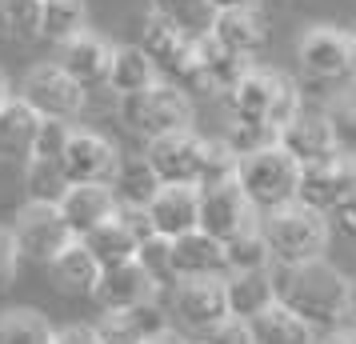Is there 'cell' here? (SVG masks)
Masks as SVG:
<instances>
[{
  "instance_id": "cell-22",
  "label": "cell",
  "mask_w": 356,
  "mask_h": 344,
  "mask_svg": "<svg viewBox=\"0 0 356 344\" xmlns=\"http://www.w3.org/2000/svg\"><path fill=\"white\" fill-rule=\"evenodd\" d=\"M40 132V116L24 108L20 100H8L0 108V161L4 164H29Z\"/></svg>"
},
{
  "instance_id": "cell-34",
  "label": "cell",
  "mask_w": 356,
  "mask_h": 344,
  "mask_svg": "<svg viewBox=\"0 0 356 344\" xmlns=\"http://www.w3.org/2000/svg\"><path fill=\"white\" fill-rule=\"evenodd\" d=\"M152 13L164 20H172L180 33H188L193 40L209 36V24L216 17L209 0H152Z\"/></svg>"
},
{
  "instance_id": "cell-46",
  "label": "cell",
  "mask_w": 356,
  "mask_h": 344,
  "mask_svg": "<svg viewBox=\"0 0 356 344\" xmlns=\"http://www.w3.org/2000/svg\"><path fill=\"white\" fill-rule=\"evenodd\" d=\"M321 344H356V328L340 325V328H332V332H324Z\"/></svg>"
},
{
  "instance_id": "cell-25",
  "label": "cell",
  "mask_w": 356,
  "mask_h": 344,
  "mask_svg": "<svg viewBox=\"0 0 356 344\" xmlns=\"http://www.w3.org/2000/svg\"><path fill=\"white\" fill-rule=\"evenodd\" d=\"M225 288H228V316H236V320H257L260 312H268L276 304L268 268L264 272H228Z\"/></svg>"
},
{
  "instance_id": "cell-23",
  "label": "cell",
  "mask_w": 356,
  "mask_h": 344,
  "mask_svg": "<svg viewBox=\"0 0 356 344\" xmlns=\"http://www.w3.org/2000/svg\"><path fill=\"white\" fill-rule=\"evenodd\" d=\"M209 36L225 52L252 60V52H260V44L268 40V28H264L260 13H216L209 24Z\"/></svg>"
},
{
  "instance_id": "cell-26",
  "label": "cell",
  "mask_w": 356,
  "mask_h": 344,
  "mask_svg": "<svg viewBox=\"0 0 356 344\" xmlns=\"http://www.w3.org/2000/svg\"><path fill=\"white\" fill-rule=\"evenodd\" d=\"M81 245L88 248V256L100 264V268H116V264H129L136 261V252H140V240H136V232L120 220V216H108L100 229H92L88 236H81Z\"/></svg>"
},
{
  "instance_id": "cell-35",
  "label": "cell",
  "mask_w": 356,
  "mask_h": 344,
  "mask_svg": "<svg viewBox=\"0 0 356 344\" xmlns=\"http://www.w3.org/2000/svg\"><path fill=\"white\" fill-rule=\"evenodd\" d=\"M236 152L225 145V136L204 140L200 145V172H196V188H216V184L236 181Z\"/></svg>"
},
{
  "instance_id": "cell-5",
  "label": "cell",
  "mask_w": 356,
  "mask_h": 344,
  "mask_svg": "<svg viewBox=\"0 0 356 344\" xmlns=\"http://www.w3.org/2000/svg\"><path fill=\"white\" fill-rule=\"evenodd\" d=\"M120 120H124V129L136 132V136L161 140V136L193 129V100L184 97L180 88H172L168 81H156L152 88H145V92L120 100Z\"/></svg>"
},
{
  "instance_id": "cell-32",
  "label": "cell",
  "mask_w": 356,
  "mask_h": 344,
  "mask_svg": "<svg viewBox=\"0 0 356 344\" xmlns=\"http://www.w3.org/2000/svg\"><path fill=\"white\" fill-rule=\"evenodd\" d=\"M24 188H29V204H60L72 184H68L60 161H29L24 164Z\"/></svg>"
},
{
  "instance_id": "cell-49",
  "label": "cell",
  "mask_w": 356,
  "mask_h": 344,
  "mask_svg": "<svg viewBox=\"0 0 356 344\" xmlns=\"http://www.w3.org/2000/svg\"><path fill=\"white\" fill-rule=\"evenodd\" d=\"M8 100H13V97H8V81H4V72H0V108H4Z\"/></svg>"
},
{
  "instance_id": "cell-15",
  "label": "cell",
  "mask_w": 356,
  "mask_h": 344,
  "mask_svg": "<svg viewBox=\"0 0 356 344\" xmlns=\"http://www.w3.org/2000/svg\"><path fill=\"white\" fill-rule=\"evenodd\" d=\"M196 220H200V188L196 184H164L156 200L148 204L152 236H164V240L196 232Z\"/></svg>"
},
{
  "instance_id": "cell-37",
  "label": "cell",
  "mask_w": 356,
  "mask_h": 344,
  "mask_svg": "<svg viewBox=\"0 0 356 344\" xmlns=\"http://www.w3.org/2000/svg\"><path fill=\"white\" fill-rule=\"evenodd\" d=\"M225 145L236 152V161L252 156V152H268L280 145V132L273 124H257V120H232L225 132Z\"/></svg>"
},
{
  "instance_id": "cell-12",
  "label": "cell",
  "mask_w": 356,
  "mask_h": 344,
  "mask_svg": "<svg viewBox=\"0 0 356 344\" xmlns=\"http://www.w3.org/2000/svg\"><path fill=\"white\" fill-rule=\"evenodd\" d=\"M252 224H257V213L244 200L236 181L216 184V188H200V220H196V232L212 236L216 245H228L236 232L252 229Z\"/></svg>"
},
{
  "instance_id": "cell-7",
  "label": "cell",
  "mask_w": 356,
  "mask_h": 344,
  "mask_svg": "<svg viewBox=\"0 0 356 344\" xmlns=\"http://www.w3.org/2000/svg\"><path fill=\"white\" fill-rule=\"evenodd\" d=\"M20 104L33 108L40 120H72L84 108V88L60 65H36L20 81Z\"/></svg>"
},
{
  "instance_id": "cell-28",
  "label": "cell",
  "mask_w": 356,
  "mask_h": 344,
  "mask_svg": "<svg viewBox=\"0 0 356 344\" xmlns=\"http://www.w3.org/2000/svg\"><path fill=\"white\" fill-rule=\"evenodd\" d=\"M156 81H161V76H156L152 60L140 52V44H120V49H113V68H108V81L104 84H108L120 100L145 92V88H152Z\"/></svg>"
},
{
  "instance_id": "cell-24",
  "label": "cell",
  "mask_w": 356,
  "mask_h": 344,
  "mask_svg": "<svg viewBox=\"0 0 356 344\" xmlns=\"http://www.w3.org/2000/svg\"><path fill=\"white\" fill-rule=\"evenodd\" d=\"M49 280H52V288L65 296H92L97 293V280H100V264L88 256V248L81 240H72L49 264Z\"/></svg>"
},
{
  "instance_id": "cell-3",
  "label": "cell",
  "mask_w": 356,
  "mask_h": 344,
  "mask_svg": "<svg viewBox=\"0 0 356 344\" xmlns=\"http://www.w3.org/2000/svg\"><path fill=\"white\" fill-rule=\"evenodd\" d=\"M264 245L273 252V264H308L321 261L328 248V216L305 208L300 200H292L284 208L264 216Z\"/></svg>"
},
{
  "instance_id": "cell-18",
  "label": "cell",
  "mask_w": 356,
  "mask_h": 344,
  "mask_svg": "<svg viewBox=\"0 0 356 344\" xmlns=\"http://www.w3.org/2000/svg\"><path fill=\"white\" fill-rule=\"evenodd\" d=\"M168 277L196 280V277H228L225 245H216L204 232H188L168 240Z\"/></svg>"
},
{
  "instance_id": "cell-1",
  "label": "cell",
  "mask_w": 356,
  "mask_h": 344,
  "mask_svg": "<svg viewBox=\"0 0 356 344\" xmlns=\"http://www.w3.org/2000/svg\"><path fill=\"white\" fill-rule=\"evenodd\" d=\"M273 293L276 304L292 312L300 325L312 332H332L344 325V300H348V284L353 280L340 272L337 264L308 261V264H273Z\"/></svg>"
},
{
  "instance_id": "cell-8",
  "label": "cell",
  "mask_w": 356,
  "mask_h": 344,
  "mask_svg": "<svg viewBox=\"0 0 356 344\" xmlns=\"http://www.w3.org/2000/svg\"><path fill=\"white\" fill-rule=\"evenodd\" d=\"M8 232H13V245H17L20 261L44 264V268L76 240V236L68 232L65 216H60L56 204H24L17 213V224Z\"/></svg>"
},
{
  "instance_id": "cell-4",
  "label": "cell",
  "mask_w": 356,
  "mask_h": 344,
  "mask_svg": "<svg viewBox=\"0 0 356 344\" xmlns=\"http://www.w3.org/2000/svg\"><path fill=\"white\" fill-rule=\"evenodd\" d=\"M236 184H241L244 200L252 204V213L268 216L296 200V193H300V164L276 145L268 152L244 156L236 164Z\"/></svg>"
},
{
  "instance_id": "cell-47",
  "label": "cell",
  "mask_w": 356,
  "mask_h": 344,
  "mask_svg": "<svg viewBox=\"0 0 356 344\" xmlns=\"http://www.w3.org/2000/svg\"><path fill=\"white\" fill-rule=\"evenodd\" d=\"M145 344H188V341L180 336L177 328H164V332H156V336H148Z\"/></svg>"
},
{
  "instance_id": "cell-19",
  "label": "cell",
  "mask_w": 356,
  "mask_h": 344,
  "mask_svg": "<svg viewBox=\"0 0 356 344\" xmlns=\"http://www.w3.org/2000/svg\"><path fill=\"white\" fill-rule=\"evenodd\" d=\"M56 208L65 216L68 232L81 240V236H88L92 229H100L108 216H116V200L104 184H72Z\"/></svg>"
},
{
  "instance_id": "cell-33",
  "label": "cell",
  "mask_w": 356,
  "mask_h": 344,
  "mask_svg": "<svg viewBox=\"0 0 356 344\" xmlns=\"http://www.w3.org/2000/svg\"><path fill=\"white\" fill-rule=\"evenodd\" d=\"M56 328L33 309H8L0 312V344H52Z\"/></svg>"
},
{
  "instance_id": "cell-50",
  "label": "cell",
  "mask_w": 356,
  "mask_h": 344,
  "mask_svg": "<svg viewBox=\"0 0 356 344\" xmlns=\"http://www.w3.org/2000/svg\"><path fill=\"white\" fill-rule=\"evenodd\" d=\"M40 4H52V0H40Z\"/></svg>"
},
{
  "instance_id": "cell-36",
  "label": "cell",
  "mask_w": 356,
  "mask_h": 344,
  "mask_svg": "<svg viewBox=\"0 0 356 344\" xmlns=\"http://www.w3.org/2000/svg\"><path fill=\"white\" fill-rule=\"evenodd\" d=\"M40 0H0V36L8 40H36L40 36Z\"/></svg>"
},
{
  "instance_id": "cell-10",
  "label": "cell",
  "mask_w": 356,
  "mask_h": 344,
  "mask_svg": "<svg viewBox=\"0 0 356 344\" xmlns=\"http://www.w3.org/2000/svg\"><path fill=\"white\" fill-rule=\"evenodd\" d=\"M60 168H65L68 184H113L116 168H120V152L108 136L88 129H72L65 152H60Z\"/></svg>"
},
{
  "instance_id": "cell-38",
  "label": "cell",
  "mask_w": 356,
  "mask_h": 344,
  "mask_svg": "<svg viewBox=\"0 0 356 344\" xmlns=\"http://www.w3.org/2000/svg\"><path fill=\"white\" fill-rule=\"evenodd\" d=\"M328 124H332V140H337V152L356 161V92L348 97H337L328 104Z\"/></svg>"
},
{
  "instance_id": "cell-31",
  "label": "cell",
  "mask_w": 356,
  "mask_h": 344,
  "mask_svg": "<svg viewBox=\"0 0 356 344\" xmlns=\"http://www.w3.org/2000/svg\"><path fill=\"white\" fill-rule=\"evenodd\" d=\"M225 264H228V272H264V268H273V252H268V245H264L260 224L236 232V236L228 240L225 245Z\"/></svg>"
},
{
  "instance_id": "cell-39",
  "label": "cell",
  "mask_w": 356,
  "mask_h": 344,
  "mask_svg": "<svg viewBox=\"0 0 356 344\" xmlns=\"http://www.w3.org/2000/svg\"><path fill=\"white\" fill-rule=\"evenodd\" d=\"M68 136H72V129H68L65 120H40L33 161H60V152H65Z\"/></svg>"
},
{
  "instance_id": "cell-48",
  "label": "cell",
  "mask_w": 356,
  "mask_h": 344,
  "mask_svg": "<svg viewBox=\"0 0 356 344\" xmlns=\"http://www.w3.org/2000/svg\"><path fill=\"white\" fill-rule=\"evenodd\" d=\"M344 325L356 328V280L348 284V300H344Z\"/></svg>"
},
{
  "instance_id": "cell-6",
  "label": "cell",
  "mask_w": 356,
  "mask_h": 344,
  "mask_svg": "<svg viewBox=\"0 0 356 344\" xmlns=\"http://www.w3.org/2000/svg\"><path fill=\"white\" fill-rule=\"evenodd\" d=\"M296 60L312 81L321 84H348L356 81V40L353 33H340L332 24H316L300 36Z\"/></svg>"
},
{
  "instance_id": "cell-14",
  "label": "cell",
  "mask_w": 356,
  "mask_h": 344,
  "mask_svg": "<svg viewBox=\"0 0 356 344\" xmlns=\"http://www.w3.org/2000/svg\"><path fill=\"white\" fill-rule=\"evenodd\" d=\"M200 145H204V140H200L193 129L161 136V140H148L145 164L156 172L161 184H196V172H200Z\"/></svg>"
},
{
  "instance_id": "cell-21",
  "label": "cell",
  "mask_w": 356,
  "mask_h": 344,
  "mask_svg": "<svg viewBox=\"0 0 356 344\" xmlns=\"http://www.w3.org/2000/svg\"><path fill=\"white\" fill-rule=\"evenodd\" d=\"M168 320L156 300H148L140 309H129V312H104V320L97 325V336L100 344H145L148 336L164 332Z\"/></svg>"
},
{
  "instance_id": "cell-13",
  "label": "cell",
  "mask_w": 356,
  "mask_h": 344,
  "mask_svg": "<svg viewBox=\"0 0 356 344\" xmlns=\"http://www.w3.org/2000/svg\"><path fill=\"white\" fill-rule=\"evenodd\" d=\"M156 280L140 261H129V264H116V268H100V280H97V300L104 312H129V309H140L148 300H156Z\"/></svg>"
},
{
  "instance_id": "cell-51",
  "label": "cell",
  "mask_w": 356,
  "mask_h": 344,
  "mask_svg": "<svg viewBox=\"0 0 356 344\" xmlns=\"http://www.w3.org/2000/svg\"><path fill=\"white\" fill-rule=\"evenodd\" d=\"M353 40H356V33H353Z\"/></svg>"
},
{
  "instance_id": "cell-16",
  "label": "cell",
  "mask_w": 356,
  "mask_h": 344,
  "mask_svg": "<svg viewBox=\"0 0 356 344\" xmlns=\"http://www.w3.org/2000/svg\"><path fill=\"white\" fill-rule=\"evenodd\" d=\"M280 148L300 168H312V164H324L332 156H340L337 140H332V124H328L324 113H300L296 120H289L280 129Z\"/></svg>"
},
{
  "instance_id": "cell-30",
  "label": "cell",
  "mask_w": 356,
  "mask_h": 344,
  "mask_svg": "<svg viewBox=\"0 0 356 344\" xmlns=\"http://www.w3.org/2000/svg\"><path fill=\"white\" fill-rule=\"evenodd\" d=\"M248 328H252V344H312V328L300 325L280 304L260 312L257 320H248Z\"/></svg>"
},
{
  "instance_id": "cell-20",
  "label": "cell",
  "mask_w": 356,
  "mask_h": 344,
  "mask_svg": "<svg viewBox=\"0 0 356 344\" xmlns=\"http://www.w3.org/2000/svg\"><path fill=\"white\" fill-rule=\"evenodd\" d=\"M113 49L104 36L97 33H81L76 40H68L65 52H60V68H65L72 81L88 88V84H100L108 81V68H113Z\"/></svg>"
},
{
  "instance_id": "cell-40",
  "label": "cell",
  "mask_w": 356,
  "mask_h": 344,
  "mask_svg": "<svg viewBox=\"0 0 356 344\" xmlns=\"http://www.w3.org/2000/svg\"><path fill=\"white\" fill-rule=\"evenodd\" d=\"M136 261L152 272L156 284H164V277H168V240L164 236H148L145 245H140V252H136Z\"/></svg>"
},
{
  "instance_id": "cell-27",
  "label": "cell",
  "mask_w": 356,
  "mask_h": 344,
  "mask_svg": "<svg viewBox=\"0 0 356 344\" xmlns=\"http://www.w3.org/2000/svg\"><path fill=\"white\" fill-rule=\"evenodd\" d=\"M161 188L164 184L156 181V172H152L145 161H120L113 184H108L116 208H129V213H148V204L156 200Z\"/></svg>"
},
{
  "instance_id": "cell-29",
  "label": "cell",
  "mask_w": 356,
  "mask_h": 344,
  "mask_svg": "<svg viewBox=\"0 0 356 344\" xmlns=\"http://www.w3.org/2000/svg\"><path fill=\"white\" fill-rule=\"evenodd\" d=\"M81 33H88V13L84 0H52L40 13V36L65 49L68 40H76Z\"/></svg>"
},
{
  "instance_id": "cell-41",
  "label": "cell",
  "mask_w": 356,
  "mask_h": 344,
  "mask_svg": "<svg viewBox=\"0 0 356 344\" xmlns=\"http://www.w3.org/2000/svg\"><path fill=\"white\" fill-rule=\"evenodd\" d=\"M200 344H252V328H248V320L228 316V320H220L216 328H209V332L200 336Z\"/></svg>"
},
{
  "instance_id": "cell-9",
  "label": "cell",
  "mask_w": 356,
  "mask_h": 344,
  "mask_svg": "<svg viewBox=\"0 0 356 344\" xmlns=\"http://www.w3.org/2000/svg\"><path fill=\"white\" fill-rule=\"evenodd\" d=\"M356 197V161L348 156H332L324 164L300 168V193L296 200L321 216H337L340 204H348Z\"/></svg>"
},
{
  "instance_id": "cell-43",
  "label": "cell",
  "mask_w": 356,
  "mask_h": 344,
  "mask_svg": "<svg viewBox=\"0 0 356 344\" xmlns=\"http://www.w3.org/2000/svg\"><path fill=\"white\" fill-rule=\"evenodd\" d=\"M52 344H100V336H97V328L92 325H68V328L56 332V341Z\"/></svg>"
},
{
  "instance_id": "cell-44",
  "label": "cell",
  "mask_w": 356,
  "mask_h": 344,
  "mask_svg": "<svg viewBox=\"0 0 356 344\" xmlns=\"http://www.w3.org/2000/svg\"><path fill=\"white\" fill-rule=\"evenodd\" d=\"M212 13H257L260 0H209Z\"/></svg>"
},
{
  "instance_id": "cell-45",
  "label": "cell",
  "mask_w": 356,
  "mask_h": 344,
  "mask_svg": "<svg viewBox=\"0 0 356 344\" xmlns=\"http://www.w3.org/2000/svg\"><path fill=\"white\" fill-rule=\"evenodd\" d=\"M337 220H340V229L356 240V197L348 200V204H340V208H337Z\"/></svg>"
},
{
  "instance_id": "cell-42",
  "label": "cell",
  "mask_w": 356,
  "mask_h": 344,
  "mask_svg": "<svg viewBox=\"0 0 356 344\" xmlns=\"http://www.w3.org/2000/svg\"><path fill=\"white\" fill-rule=\"evenodd\" d=\"M17 264H20V252L13 245V232L0 229V284H8V280L17 277Z\"/></svg>"
},
{
  "instance_id": "cell-2",
  "label": "cell",
  "mask_w": 356,
  "mask_h": 344,
  "mask_svg": "<svg viewBox=\"0 0 356 344\" xmlns=\"http://www.w3.org/2000/svg\"><path fill=\"white\" fill-rule=\"evenodd\" d=\"M232 116L236 120H257V124H273L276 132L284 129L289 120L300 116V92L292 88V81L276 68H260L252 65L241 76V84L228 92Z\"/></svg>"
},
{
  "instance_id": "cell-11",
  "label": "cell",
  "mask_w": 356,
  "mask_h": 344,
  "mask_svg": "<svg viewBox=\"0 0 356 344\" xmlns=\"http://www.w3.org/2000/svg\"><path fill=\"white\" fill-rule=\"evenodd\" d=\"M172 312L188 332L204 336L209 328L228 320V288L225 277H196V280H177L172 288Z\"/></svg>"
},
{
  "instance_id": "cell-17",
  "label": "cell",
  "mask_w": 356,
  "mask_h": 344,
  "mask_svg": "<svg viewBox=\"0 0 356 344\" xmlns=\"http://www.w3.org/2000/svg\"><path fill=\"white\" fill-rule=\"evenodd\" d=\"M193 44H196V40H193L188 33H180L172 20L156 17V13L145 20V33H140V52L152 60V68H156V76H161V81H172L180 68L188 65Z\"/></svg>"
}]
</instances>
